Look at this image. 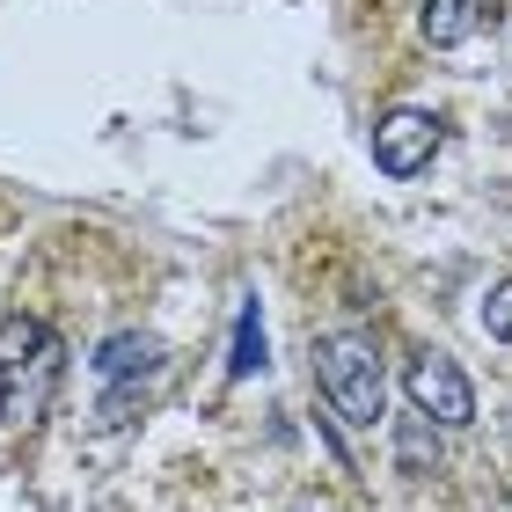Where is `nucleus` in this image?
Listing matches in <instances>:
<instances>
[{"label":"nucleus","instance_id":"obj_1","mask_svg":"<svg viewBox=\"0 0 512 512\" xmlns=\"http://www.w3.org/2000/svg\"><path fill=\"white\" fill-rule=\"evenodd\" d=\"M315 381L322 395H330V410L344 417V425H359V432H374L381 425V352H374V337H359V330H330V337H315Z\"/></svg>","mask_w":512,"mask_h":512},{"label":"nucleus","instance_id":"obj_2","mask_svg":"<svg viewBox=\"0 0 512 512\" xmlns=\"http://www.w3.org/2000/svg\"><path fill=\"white\" fill-rule=\"evenodd\" d=\"M403 395H410V410L425 417V425H447V432H461L476 417V388L447 352H417L403 366Z\"/></svg>","mask_w":512,"mask_h":512},{"label":"nucleus","instance_id":"obj_3","mask_svg":"<svg viewBox=\"0 0 512 512\" xmlns=\"http://www.w3.org/2000/svg\"><path fill=\"white\" fill-rule=\"evenodd\" d=\"M59 374H66L59 337L44 344V352H30V359L0 366V425H8V432H37L44 410H52V395H59Z\"/></svg>","mask_w":512,"mask_h":512},{"label":"nucleus","instance_id":"obj_4","mask_svg":"<svg viewBox=\"0 0 512 512\" xmlns=\"http://www.w3.org/2000/svg\"><path fill=\"white\" fill-rule=\"evenodd\" d=\"M96 374H103V425H132V403L161 374V344L125 330V337H110L103 352H96Z\"/></svg>","mask_w":512,"mask_h":512},{"label":"nucleus","instance_id":"obj_5","mask_svg":"<svg viewBox=\"0 0 512 512\" xmlns=\"http://www.w3.org/2000/svg\"><path fill=\"white\" fill-rule=\"evenodd\" d=\"M439 139H447V125L432 118V110H388V118L374 125V161L388 176H417V169H432V154H439Z\"/></svg>","mask_w":512,"mask_h":512},{"label":"nucleus","instance_id":"obj_6","mask_svg":"<svg viewBox=\"0 0 512 512\" xmlns=\"http://www.w3.org/2000/svg\"><path fill=\"white\" fill-rule=\"evenodd\" d=\"M483 22H491V8H483V0H425V8H417V30H425L432 52H454V44H469Z\"/></svg>","mask_w":512,"mask_h":512},{"label":"nucleus","instance_id":"obj_7","mask_svg":"<svg viewBox=\"0 0 512 512\" xmlns=\"http://www.w3.org/2000/svg\"><path fill=\"white\" fill-rule=\"evenodd\" d=\"M227 374H235V381L264 374V315H256V300H242V315H235V352H227Z\"/></svg>","mask_w":512,"mask_h":512},{"label":"nucleus","instance_id":"obj_8","mask_svg":"<svg viewBox=\"0 0 512 512\" xmlns=\"http://www.w3.org/2000/svg\"><path fill=\"white\" fill-rule=\"evenodd\" d=\"M44 344H52V322H37V315H8V322H0V366L44 352Z\"/></svg>","mask_w":512,"mask_h":512},{"label":"nucleus","instance_id":"obj_9","mask_svg":"<svg viewBox=\"0 0 512 512\" xmlns=\"http://www.w3.org/2000/svg\"><path fill=\"white\" fill-rule=\"evenodd\" d=\"M483 330H491L498 344H512V278L491 286V300H483Z\"/></svg>","mask_w":512,"mask_h":512}]
</instances>
